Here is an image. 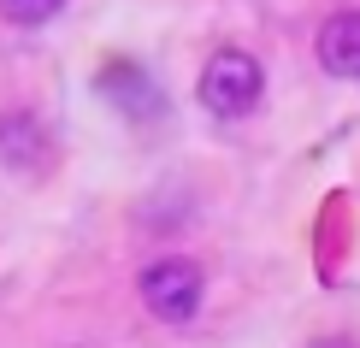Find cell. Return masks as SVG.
Masks as SVG:
<instances>
[{
	"mask_svg": "<svg viewBox=\"0 0 360 348\" xmlns=\"http://www.w3.org/2000/svg\"><path fill=\"white\" fill-rule=\"evenodd\" d=\"M136 290H142V307L154 313V319L189 325L195 313H201V301H207V271L195 260H184V254H166V260L142 266Z\"/></svg>",
	"mask_w": 360,
	"mask_h": 348,
	"instance_id": "1",
	"label": "cell"
},
{
	"mask_svg": "<svg viewBox=\"0 0 360 348\" xmlns=\"http://www.w3.org/2000/svg\"><path fill=\"white\" fill-rule=\"evenodd\" d=\"M260 89H266L260 59L243 53V48H219L207 59V71H201V107L213 118H248L254 101H260Z\"/></svg>",
	"mask_w": 360,
	"mask_h": 348,
	"instance_id": "2",
	"label": "cell"
},
{
	"mask_svg": "<svg viewBox=\"0 0 360 348\" xmlns=\"http://www.w3.org/2000/svg\"><path fill=\"white\" fill-rule=\"evenodd\" d=\"M313 53H319V65L331 71V77H360V12H331V18L319 24V41H313Z\"/></svg>",
	"mask_w": 360,
	"mask_h": 348,
	"instance_id": "3",
	"label": "cell"
},
{
	"mask_svg": "<svg viewBox=\"0 0 360 348\" xmlns=\"http://www.w3.org/2000/svg\"><path fill=\"white\" fill-rule=\"evenodd\" d=\"M0 160L6 165H36L41 160V130L30 112H6L0 118Z\"/></svg>",
	"mask_w": 360,
	"mask_h": 348,
	"instance_id": "4",
	"label": "cell"
},
{
	"mask_svg": "<svg viewBox=\"0 0 360 348\" xmlns=\"http://www.w3.org/2000/svg\"><path fill=\"white\" fill-rule=\"evenodd\" d=\"M59 12H65V0H0V18L18 30H36V24L59 18Z\"/></svg>",
	"mask_w": 360,
	"mask_h": 348,
	"instance_id": "5",
	"label": "cell"
},
{
	"mask_svg": "<svg viewBox=\"0 0 360 348\" xmlns=\"http://www.w3.org/2000/svg\"><path fill=\"white\" fill-rule=\"evenodd\" d=\"M307 348H354V342H349V337H313Z\"/></svg>",
	"mask_w": 360,
	"mask_h": 348,
	"instance_id": "6",
	"label": "cell"
}]
</instances>
